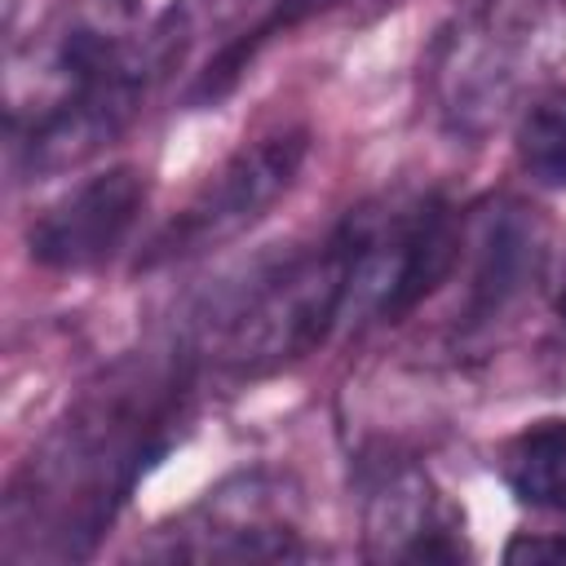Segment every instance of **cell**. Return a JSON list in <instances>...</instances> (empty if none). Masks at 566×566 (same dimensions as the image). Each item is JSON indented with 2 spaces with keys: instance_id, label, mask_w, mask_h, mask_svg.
Wrapping results in <instances>:
<instances>
[{
  "instance_id": "obj_1",
  "label": "cell",
  "mask_w": 566,
  "mask_h": 566,
  "mask_svg": "<svg viewBox=\"0 0 566 566\" xmlns=\"http://www.w3.org/2000/svg\"><path fill=\"white\" fill-rule=\"evenodd\" d=\"M195 358L186 349L111 363L49 424L13 469L0 500L4 562L88 557L133 486L177 442L190 411Z\"/></svg>"
},
{
  "instance_id": "obj_2",
  "label": "cell",
  "mask_w": 566,
  "mask_h": 566,
  "mask_svg": "<svg viewBox=\"0 0 566 566\" xmlns=\"http://www.w3.org/2000/svg\"><path fill=\"white\" fill-rule=\"evenodd\" d=\"M566 57V0H486L429 53V102L451 137H486Z\"/></svg>"
},
{
  "instance_id": "obj_3",
  "label": "cell",
  "mask_w": 566,
  "mask_h": 566,
  "mask_svg": "<svg viewBox=\"0 0 566 566\" xmlns=\"http://www.w3.org/2000/svg\"><path fill=\"white\" fill-rule=\"evenodd\" d=\"M349 310V243L336 226L323 243L292 252L243 279L208 318L203 354L234 380L274 376L310 358L345 323Z\"/></svg>"
},
{
  "instance_id": "obj_4",
  "label": "cell",
  "mask_w": 566,
  "mask_h": 566,
  "mask_svg": "<svg viewBox=\"0 0 566 566\" xmlns=\"http://www.w3.org/2000/svg\"><path fill=\"white\" fill-rule=\"evenodd\" d=\"M186 49V9L172 4L142 27L133 49L106 71L44 93L27 115H13V168L27 181L57 177L102 155L142 111L150 88Z\"/></svg>"
},
{
  "instance_id": "obj_5",
  "label": "cell",
  "mask_w": 566,
  "mask_h": 566,
  "mask_svg": "<svg viewBox=\"0 0 566 566\" xmlns=\"http://www.w3.org/2000/svg\"><path fill=\"white\" fill-rule=\"evenodd\" d=\"M349 243L345 323H398L447 283L464 252V221L438 195L380 199L340 217Z\"/></svg>"
},
{
  "instance_id": "obj_6",
  "label": "cell",
  "mask_w": 566,
  "mask_h": 566,
  "mask_svg": "<svg viewBox=\"0 0 566 566\" xmlns=\"http://www.w3.org/2000/svg\"><path fill=\"white\" fill-rule=\"evenodd\" d=\"M305 155H310L305 128H274L256 142H243L190 195V203L146 243L137 265H146V270L181 265V261H195V256H208V252L234 243L296 186Z\"/></svg>"
},
{
  "instance_id": "obj_7",
  "label": "cell",
  "mask_w": 566,
  "mask_h": 566,
  "mask_svg": "<svg viewBox=\"0 0 566 566\" xmlns=\"http://www.w3.org/2000/svg\"><path fill=\"white\" fill-rule=\"evenodd\" d=\"M164 562H283L305 557L301 491L292 478L252 469L203 491L146 544Z\"/></svg>"
},
{
  "instance_id": "obj_8",
  "label": "cell",
  "mask_w": 566,
  "mask_h": 566,
  "mask_svg": "<svg viewBox=\"0 0 566 566\" xmlns=\"http://www.w3.org/2000/svg\"><path fill=\"white\" fill-rule=\"evenodd\" d=\"M358 509L367 557L380 562H455L464 557L460 513L442 500L433 478L389 447L358 464Z\"/></svg>"
},
{
  "instance_id": "obj_9",
  "label": "cell",
  "mask_w": 566,
  "mask_h": 566,
  "mask_svg": "<svg viewBox=\"0 0 566 566\" xmlns=\"http://www.w3.org/2000/svg\"><path fill=\"white\" fill-rule=\"evenodd\" d=\"M146 208V172L133 164L102 168L53 199L27 230V256L53 274H84L115 261Z\"/></svg>"
},
{
  "instance_id": "obj_10",
  "label": "cell",
  "mask_w": 566,
  "mask_h": 566,
  "mask_svg": "<svg viewBox=\"0 0 566 566\" xmlns=\"http://www.w3.org/2000/svg\"><path fill=\"white\" fill-rule=\"evenodd\" d=\"M544 270V234L535 217L517 203H495L478 230H473V270H469V296L464 318L491 323L500 318Z\"/></svg>"
},
{
  "instance_id": "obj_11",
  "label": "cell",
  "mask_w": 566,
  "mask_h": 566,
  "mask_svg": "<svg viewBox=\"0 0 566 566\" xmlns=\"http://www.w3.org/2000/svg\"><path fill=\"white\" fill-rule=\"evenodd\" d=\"M500 478L517 504L566 509V416H539L500 447Z\"/></svg>"
},
{
  "instance_id": "obj_12",
  "label": "cell",
  "mask_w": 566,
  "mask_h": 566,
  "mask_svg": "<svg viewBox=\"0 0 566 566\" xmlns=\"http://www.w3.org/2000/svg\"><path fill=\"white\" fill-rule=\"evenodd\" d=\"M336 4H345V0H274L252 27H243L239 35H230L208 62H203V71L195 75V84H190V106H212V102H221L239 80H243V71L274 44V40H283V35H292L296 27H305L310 18H318V13H327V9H336Z\"/></svg>"
},
{
  "instance_id": "obj_13",
  "label": "cell",
  "mask_w": 566,
  "mask_h": 566,
  "mask_svg": "<svg viewBox=\"0 0 566 566\" xmlns=\"http://www.w3.org/2000/svg\"><path fill=\"white\" fill-rule=\"evenodd\" d=\"M517 164L544 190H566V84L539 88L517 111Z\"/></svg>"
},
{
  "instance_id": "obj_14",
  "label": "cell",
  "mask_w": 566,
  "mask_h": 566,
  "mask_svg": "<svg viewBox=\"0 0 566 566\" xmlns=\"http://www.w3.org/2000/svg\"><path fill=\"white\" fill-rule=\"evenodd\" d=\"M557 318H562V327H566V283H562V292H557Z\"/></svg>"
},
{
  "instance_id": "obj_15",
  "label": "cell",
  "mask_w": 566,
  "mask_h": 566,
  "mask_svg": "<svg viewBox=\"0 0 566 566\" xmlns=\"http://www.w3.org/2000/svg\"><path fill=\"white\" fill-rule=\"evenodd\" d=\"M226 4H234V0H226Z\"/></svg>"
}]
</instances>
